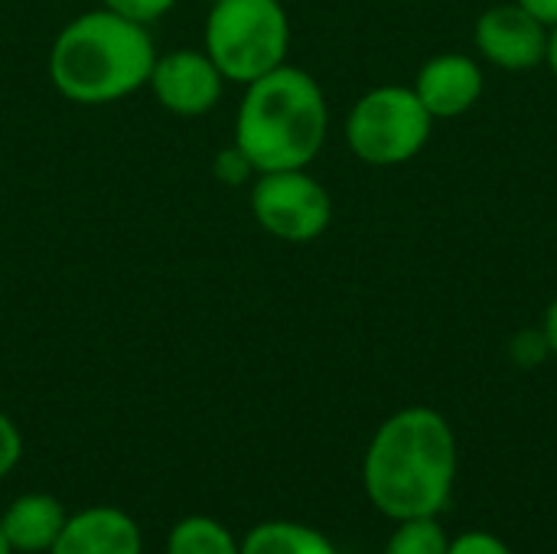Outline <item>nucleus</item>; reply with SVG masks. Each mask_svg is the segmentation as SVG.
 Returning a JSON list of instances; mask_svg holds the SVG:
<instances>
[{
  "instance_id": "obj_15",
  "label": "nucleus",
  "mask_w": 557,
  "mask_h": 554,
  "mask_svg": "<svg viewBox=\"0 0 557 554\" xmlns=\"http://www.w3.org/2000/svg\"><path fill=\"white\" fill-rule=\"evenodd\" d=\"M212 173H215V180L225 183V186H242V183H248V180L258 176V170L251 167V160H248L235 144H228V147H222V150L215 153Z\"/></svg>"
},
{
  "instance_id": "obj_23",
  "label": "nucleus",
  "mask_w": 557,
  "mask_h": 554,
  "mask_svg": "<svg viewBox=\"0 0 557 554\" xmlns=\"http://www.w3.org/2000/svg\"><path fill=\"white\" fill-rule=\"evenodd\" d=\"M202 3H209V7H212V3H219V0H202Z\"/></svg>"
},
{
  "instance_id": "obj_18",
  "label": "nucleus",
  "mask_w": 557,
  "mask_h": 554,
  "mask_svg": "<svg viewBox=\"0 0 557 554\" xmlns=\"http://www.w3.org/2000/svg\"><path fill=\"white\" fill-rule=\"evenodd\" d=\"M447 554H512L506 542H499L490 532H467L457 542H450Z\"/></svg>"
},
{
  "instance_id": "obj_9",
  "label": "nucleus",
  "mask_w": 557,
  "mask_h": 554,
  "mask_svg": "<svg viewBox=\"0 0 557 554\" xmlns=\"http://www.w3.org/2000/svg\"><path fill=\"white\" fill-rule=\"evenodd\" d=\"M49 554H144L140 526L117 506H88L69 516Z\"/></svg>"
},
{
  "instance_id": "obj_6",
  "label": "nucleus",
  "mask_w": 557,
  "mask_h": 554,
  "mask_svg": "<svg viewBox=\"0 0 557 554\" xmlns=\"http://www.w3.org/2000/svg\"><path fill=\"white\" fill-rule=\"evenodd\" d=\"M251 216L281 242H313L326 232L333 202L304 170H274L251 180Z\"/></svg>"
},
{
  "instance_id": "obj_17",
  "label": "nucleus",
  "mask_w": 557,
  "mask_h": 554,
  "mask_svg": "<svg viewBox=\"0 0 557 554\" xmlns=\"http://www.w3.org/2000/svg\"><path fill=\"white\" fill-rule=\"evenodd\" d=\"M20 457H23V434L13 424V418L0 411V480L7 473H13V467L20 464Z\"/></svg>"
},
{
  "instance_id": "obj_14",
  "label": "nucleus",
  "mask_w": 557,
  "mask_h": 554,
  "mask_svg": "<svg viewBox=\"0 0 557 554\" xmlns=\"http://www.w3.org/2000/svg\"><path fill=\"white\" fill-rule=\"evenodd\" d=\"M447 549H450V542H447L444 529L434 522V516H428V519L398 522L385 554H447Z\"/></svg>"
},
{
  "instance_id": "obj_20",
  "label": "nucleus",
  "mask_w": 557,
  "mask_h": 554,
  "mask_svg": "<svg viewBox=\"0 0 557 554\" xmlns=\"http://www.w3.org/2000/svg\"><path fill=\"white\" fill-rule=\"evenodd\" d=\"M545 340H548V346L557 353V300L552 304L548 317H545Z\"/></svg>"
},
{
  "instance_id": "obj_3",
  "label": "nucleus",
  "mask_w": 557,
  "mask_h": 554,
  "mask_svg": "<svg viewBox=\"0 0 557 554\" xmlns=\"http://www.w3.org/2000/svg\"><path fill=\"white\" fill-rule=\"evenodd\" d=\"M326 98L294 65H277L245 85L235 114V147L258 173L304 170L326 137Z\"/></svg>"
},
{
  "instance_id": "obj_19",
  "label": "nucleus",
  "mask_w": 557,
  "mask_h": 554,
  "mask_svg": "<svg viewBox=\"0 0 557 554\" xmlns=\"http://www.w3.org/2000/svg\"><path fill=\"white\" fill-rule=\"evenodd\" d=\"M539 23H557V0H519Z\"/></svg>"
},
{
  "instance_id": "obj_10",
  "label": "nucleus",
  "mask_w": 557,
  "mask_h": 554,
  "mask_svg": "<svg viewBox=\"0 0 557 554\" xmlns=\"http://www.w3.org/2000/svg\"><path fill=\"white\" fill-rule=\"evenodd\" d=\"M414 95L431 118H454L483 95V72L467 56H441L421 69Z\"/></svg>"
},
{
  "instance_id": "obj_21",
  "label": "nucleus",
  "mask_w": 557,
  "mask_h": 554,
  "mask_svg": "<svg viewBox=\"0 0 557 554\" xmlns=\"http://www.w3.org/2000/svg\"><path fill=\"white\" fill-rule=\"evenodd\" d=\"M548 62H552V69L557 72V29H555V36L548 39Z\"/></svg>"
},
{
  "instance_id": "obj_4",
  "label": "nucleus",
  "mask_w": 557,
  "mask_h": 554,
  "mask_svg": "<svg viewBox=\"0 0 557 554\" xmlns=\"http://www.w3.org/2000/svg\"><path fill=\"white\" fill-rule=\"evenodd\" d=\"M202 39L225 82L248 85L284 65L290 23L281 0H219L209 7Z\"/></svg>"
},
{
  "instance_id": "obj_7",
  "label": "nucleus",
  "mask_w": 557,
  "mask_h": 554,
  "mask_svg": "<svg viewBox=\"0 0 557 554\" xmlns=\"http://www.w3.org/2000/svg\"><path fill=\"white\" fill-rule=\"evenodd\" d=\"M147 88L170 114L199 118L222 101L225 75L206 49H170L157 52Z\"/></svg>"
},
{
  "instance_id": "obj_12",
  "label": "nucleus",
  "mask_w": 557,
  "mask_h": 554,
  "mask_svg": "<svg viewBox=\"0 0 557 554\" xmlns=\"http://www.w3.org/2000/svg\"><path fill=\"white\" fill-rule=\"evenodd\" d=\"M242 554H339L333 542L300 522H261L242 539Z\"/></svg>"
},
{
  "instance_id": "obj_22",
  "label": "nucleus",
  "mask_w": 557,
  "mask_h": 554,
  "mask_svg": "<svg viewBox=\"0 0 557 554\" xmlns=\"http://www.w3.org/2000/svg\"><path fill=\"white\" fill-rule=\"evenodd\" d=\"M0 554H13L10 542H7V535H3V526H0Z\"/></svg>"
},
{
  "instance_id": "obj_2",
  "label": "nucleus",
  "mask_w": 557,
  "mask_h": 554,
  "mask_svg": "<svg viewBox=\"0 0 557 554\" xmlns=\"http://www.w3.org/2000/svg\"><path fill=\"white\" fill-rule=\"evenodd\" d=\"M153 62L150 29L98 7L59 29L49 49V82L75 104H111L147 88Z\"/></svg>"
},
{
  "instance_id": "obj_8",
  "label": "nucleus",
  "mask_w": 557,
  "mask_h": 554,
  "mask_svg": "<svg viewBox=\"0 0 557 554\" xmlns=\"http://www.w3.org/2000/svg\"><path fill=\"white\" fill-rule=\"evenodd\" d=\"M476 46L503 69H532L548 56L545 29L522 3L486 10L476 23Z\"/></svg>"
},
{
  "instance_id": "obj_5",
  "label": "nucleus",
  "mask_w": 557,
  "mask_h": 554,
  "mask_svg": "<svg viewBox=\"0 0 557 554\" xmlns=\"http://www.w3.org/2000/svg\"><path fill=\"white\" fill-rule=\"evenodd\" d=\"M431 131V114L408 88H375L349 114L346 137L359 160L375 167L405 163L414 157Z\"/></svg>"
},
{
  "instance_id": "obj_16",
  "label": "nucleus",
  "mask_w": 557,
  "mask_h": 554,
  "mask_svg": "<svg viewBox=\"0 0 557 554\" xmlns=\"http://www.w3.org/2000/svg\"><path fill=\"white\" fill-rule=\"evenodd\" d=\"M101 7H108V10H114L121 16H131V20H137L144 26H150L153 20L166 16L176 7V0H101Z\"/></svg>"
},
{
  "instance_id": "obj_1",
  "label": "nucleus",
  "mask_w": 557,
  "mask_h": 554,
  "mask_svg": "<svg viewBox=\"0 0 557 554\" xmlns=\"http://www.w3.org/2000/svg\"><path fill=\"white\" fill-rule=\"evenodd\" d=\"M457 441L450 424L431 408L392 415L366 451V493L395 522L437 516L454 490Z\"/></svg>"
},
{
  "instance_id": "obj_11",
  "label": "nucleus",
  "mask_w": 557,
  "mask_h": 554,
  "mask_svg": "<svg viewBox=\"0 0 557 554\" xmlns=\"http://www.w3.org/2000/svg\"><path fill=\"white\" fill-rule=\"evenodd\" d=\"M65 522H69L65 506L49 493H23L0 513L3 535L10 549L20 554L49 552L62 535Z\"/></svg>"
},
{
  "instance_id": "obj_13",
  "label": "nucleus",
  "mask_w": 557,
  "mask_h": 554,
  "mask_svg": "<svg viewBox=\"0 0 557 554\" xmlns=\"http://www.w3.org/2000/svg\"><path fill=\"white\" fill-rule=\"evenodd\" d=\"M166 554H242V539L209 516H186L170 529Z\"/></svg>"
}]
</instances>
